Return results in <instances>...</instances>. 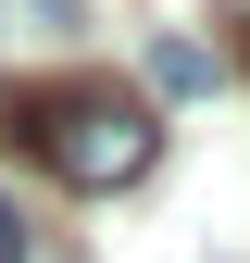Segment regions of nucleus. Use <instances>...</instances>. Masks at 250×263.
<instances>
[{"mask_svg": "<svg viewBox=\"0 0 250 263\" xmlns=\"http://www.w3.org/2000/svg\"><path fill=\"white\" fill-rule=\"evenodd\" d=\"M0 125H13V151L38 163V176L88 188V201H113V188H138L150 163H163V113H150L138 88H113V76L13 88V101H0Z\"/></svg>", "mask_w": 250, "mask_h": 263, "instance_id": "f257e3e1", "label": "nucleus"}, {"mask_svg": "<svg viewBox=\"0 0 250 263\" xmlns=\"http://www.w3.org/2000/svg\"><path fill=\"white\" fill-rule=\"evenodd\" d=\"M150 88H163V101H200V88H213V50L200 38H150Z\"/></svg>", "mask_w": 250, "mask_h": 263, "instance_id": "f03ea898", "label": "nucleus"}, {"mask_svg": "<svg viewBox=\"0 0 250 263\" xmlns=\"http://www.w3.org/2000/svg\"><path fill=\"white\" fill-rule=\"evenodd\" d=\"M0 263H25V213L13 201H0Z\"/></svg>", "mask_w": 250, "mask_h": 263, "instance_id": "7ed1b4c3", "label": "nucleus"}, {"mask_svg": "<svg viewBox=\"0 0 250 263\" xmlns=\"http://www.w3.org/2000/svg\"><path fill=\"white\" fill-rule=\"evenodd\" d=\"M238 50H250V25H238Z\"/></svg>", "mask_w": 250, "mask_h": 263, "instance_id": "20e7f679", "label": "nucleus"}]
</instances>
